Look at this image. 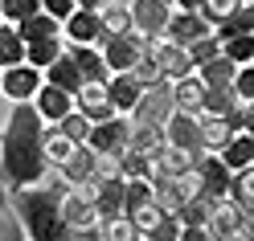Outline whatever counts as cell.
<instances>
[{
  "label": "cell",
  "instance_id": "obj_1",
  "mask_svg": "<svg viewBox=\"0 0 254 241\" xmlns=\"http://www.w3.org/2000/svg\"><path fill=\"white\" fill-rule=\"evenodd\" d=\"M45 123L33 102H8L4 110V180L8 192L41 184L50 172L45 159Z\"/></svg>",
  "mask_w": 254,
  "mask_h": 241
},
{
  "label": "cell",
  "instance_id": "obj_2",
  "mask_svg": "<svg viewBox=\"0 0 254 241\" xmlns=\"http://www.w3.org/2000/svg\"><path fill=\"white\" fill-rule=\"evenodd\" d=\"M8 200L17 204V213H21V221H25V229H29L33 241H66L70 237L66 213H62L66 192H54L45 184H29V188L8 192Z\"/></svg>",
  "mask_w": 254,
  "mask_h": 241
},
{
  "label": "cell",
  "instance_id": "obj_3",
  "mask_svg": "<svg viewBox=\"0 0 254 241\" xmlns=\"http://www.w3.org/2000/svg\"><path fill=\"white\" fill-rule=\"evenodd\" d=\"M99 184H74L62 200V213H66L70 233H90V229H103V217H99V200H94Z\"/></svg>",
  "mask_w": 254,
  "mask_h": 241
},
{
  "label": "cell",
  "instance_id": "obj_4",
  "mask_svg": "<svg viewBox=\"0 0 254 241\" xmlns=\"http://www.w3.org/2000/svg\"><path fill=\"white\" fill-rule=\"evenodd\" d=\"M144 33H103V41H99V49H103V57H107V66H111V74H135V66L144 61Z\"/></svg>",
  "mask_w": 254,
  "mask_h": 241
},
{
  "label": "cell",
  "instance_id": "obj_5",
  "mask_svg": "<svg viewBox=\"0 0 254 241\" xmlns=\"http://www.w3.org/2000/svg\"><path fill=\"white\" fill-rule=\"evenodd\" d=\"M45 86V70L37 66H8L0 74V90H4V102H37V94Z\"/></svg>",
  "mask_w": 254,
  "mask_h": 241
},
{
  "label": "cell",
  "instance_id": "obj_6",
  "mask_svg": "<svg viewBox=\"0 0 254 241\" xmlns=\"http://www.w3.org/2000/svg\"><path fill=\"white\" fill-rule=\"evenodd\" d=\"M172 115H177V94H172V82H160V86H152L144 98H139V106L131 110V123H139V127H164Z\"/></svg>",
  "mask_w": 254,
  "mask_h": 241
},
{
  "label": "cell",
  "instance_id": "obj_7",
  "mask_svg": "<svg viewBox=\"0 0 254 241\" xmlns=\"http://www.w3.org/2000/svg\"><path fill=\"white\" fill-rule=\"evenodd\" d=\"M131 131H135V123L127 119V115H115V119H107V123H94L90 147L99 151V155H127V151H131Z\"/></svg>",
  "mask_w": 254,
  "mask_h": 241
},
{
  "label": "cell",
  "instance_id": "obj_8",
  "mask_svg": "<svg viewBox=\"0 0 254 241\" xmlns=\"http://www.w3.org/2000/svg\"><path fill=\"white\" fill-rule=\"evenodd\" d=\"M217 33V25L205 17V12H185V8H172V21H168V41L172 45H197V41H205V37H213Z\"/></svg>",
  "mask_w": 254,
  "mask_h": 241
},
{
  "label": "cell",
  "instance_id": "obj_9",
  "mask_svg": "<svg viewBox=\"0 0 254 241\" xmlns=\"http://www.w3.org/2000/svg\"><path fill=\"white\" fill-rule=\"evenodd\" d=\"M164 135L172 147H185L193 155H209L205 151V139H201V115H185V110H177L168 123H164Z\"/></svg>",
  "mask_w": 254,
  "mask_h": 241
},
{
  "label": "cell",
  "instance_id": "obj_10",
  "mask_svg": "<svg viewBox=\"0 0 254 241\" xmlns=\"http://www.w3.org/2000/svg\"><path fill=\"white\" fill-rule=\"evenodd\" d=\"M172 8L168 0H135L131 12H135V33L144 37H164L168 33V21H172Z\"/></svg>",
  "mask_w": 254,
  "mask_h": 241
},
{
  "label": "cell",
  "instance_id": "obj_11",
  "mask_svg": "<svg viewBox=\"0 0 254 241\" xmlns=\"http://www.w3.org/2000/svg\"><path fill=\"white\" fill-rule=\"evenodd\" d=\"M74 106L82 110L90 123H107V119H115V115H119V110H115V102H111L107 82H86L82 90L74 94Z\"/></svg>",
  "mask_w": 254,
  "mask_h": 241
},
{
  "label": "cell",
  "instance_id": "obj_12",
  "mask_svg": "<svg viewBox=\"0 0 254 241\" xmlns=\"http://www.w3.org/2000/svg\"><path fill=\"white\" fill-rule=\"evenodd\" d=\"M201 184H205V196L230 200L234 196V168L221 155H205L201 159Z\"/></svg>",
  "mask_w": 254,
  "mask_h": 241
},
{
  "label": "cell",
  "instance_id": "obj_13",
  "mask_svg": "<svg viewBox=\"0 0 254 241\" xmlns=\"http://www.w3.org/2000/svg\"><path fill=\"white\" fill-rule=\"evenodd\" d=\"M94 184H99V180H94ZM94 200H99V217H103V225H107V221L127 217V176L103 180V184H99V192H94Z\"/></svg>",
  "mask_w": 254,
  "mask_h": 241
},
{
  "label": "cell",
  "instance_id": "obj_14",
  "mask_svg": "<svg viewBox=\"0 0 254 241\" xmlns=\"http://www.w3.org/2000/svg\"><path fill=\"white\" fill-rule=\"evenodd\" d=\"M107 33L103 25V12H90V8H78L74 17L66 21V41L70 45H99Z\"/></svg>",
  "mask_w": 254,
  "mask_h": 241
},
{
  "label": "cell",
  "instance_id": "obj_15",
  "mask_svg": "<svg viewBox=\"0 0 254 241\" xmlns=\"http://www.w3.org/2000/svg\"><path fill=\"white\" fill-rule=\"evenodd\" d=\"M37 110H41V119L45 123H50V127H58L62 119H66V115H74V94L70 90H62V86H54V82H45L41 86V94H37V102H33Z\"/></svg>",
  "mask_w": 254,
  "mask_h": 241
},
{
  "label": "cell",
  "instance_id": "obj_16",
  "mask_svg": "<svg viewBox=\"0 0 254 241\" xmlns=\"http://www.w3.org/2000/svg\"><path fill=\"white\" fill-rule=\"evenodd\" d=\"M107 90H111V102H115V110H119V115H127V119H131V110L139 106V98L148 94V86L139 82L135 74H115V78L107 82Z\"/></svg>",
  "mask_w": 254,
  "mask_h": 241
},
{
  "label": "cell",
  "instance_id": "obj_17",
  "mask_svg": "<svg viewBox=\"0 0 254 241\" xmlns=\"http://www.w3.org/2000/svg\"><path fill=\"white\" fill-rule=\"evenodd\" d=\"M172 94H177V110H185V115H205L209 86H205L201 74H189V78H181V82H172Z\"/></svg>",
  "mask_w": 254,
  "mask_h": 241
},
{
  "label": "cell",
  "instance_id": "obj_18",
  "mask_svg": "<svg viewBox=\"0 0 254 241\" xmlns=\"http://www.w3.org/2000/svg\"><path fill=\"white\" fill-rule=\"evenodd\" d=\"M152 200L160 204L164 213L181 217V213H185V204H189L185 188H181V176H164V172H156V180H152Z\"/></svg>",
  "mask_w": 254,
  "mask_h": 241
},
{
  "label": "cell",
  "instance_id": "obj_19",
  "mask_svg": "<svg viewBox=\"0 0 254 241\" xmlns=\"http://www.w3.org/2000/svg\"><path fill=\"white\" fill-rule=\"evenodd\" d=\"M234 123L226 115H201V139H205V151L209 155H221L234 143Z\"/></svg>",
  "mask_w": 254,
  "mask_h": 241
},
{
  "label": "cell",
  "instance_id": "obj_20",
  "mask_svg": "<svg viewBox=\"0 0 254 241\" xmlns=\"http://www.w3.org/2000/svg\"><path fill=\"white\" fill-rule=\"evenodd\" d=\"M201 159L205 155H193V151H185V147L164 143V147L156 151V172H164V176H189V172L201 168Z\"/></svg>",
  "mask_w": 254,
  "mask_h": 241
},
{
  "label": "cell",
  "instance_id": "obj_21",
  "mask_svg": "<svg viewBox=\"0 0 254 241\" xmlns=\"http://www.w3.org/2000/svg\"><path fill=\"white\" fill-rule=\"evenodd\" d=\"M70 57L82 66V74H86V82H111V66H107V57H103V49L99 45H70Z\"/></svg>",
  "mask_w": 254,
  "mask_h": 241
},
{
  "label": "cell",
  "instance_id": "obj_22",
  "mask_svg": "<svg viewBox=\"0 0 254 241\" xmlns=\"http://www.w3.org/2000/svg\"><path fill=\"white\" fill-rule=\"evenodd\" d=\"M45 82H54V86H62V90H70V94H78L86 86V74H82V66L70 57V49H66V57H58L50 70H45Z\"/></svg>",
  "mask_w": 254,
  "mask_h": 241
},
{
  "label": "cell",
  "instance_id": "obj_23",
  "mask_svg": "<svg viewBox=\"0 0 254 241\" xmlns=\"http://www.w3.org/2000/svg\"><path fill=\"white\" fill-rule=\"evenodd\" d=\"M94 172H99V151H94L90 143H82V147L70 155V164L62 168V176L70 180V188H74V184H90Z\"/></svg>",
  "mask_w": 254,
  "mask_h": 241
},
{
  "label": "cell",
  "instance_id": "obj_24",
  "mask_svg": "<svg viewBox=\"0 0 254 241\" xmlns=\"http://www.w3.org/2000/svg\"><path fill=\"white\" fill-rule=\"evenodd\" d=\"M29 61V41L21 37L17 25H0V66H25Z\"/></svg>",
  "mask_w": 254,
  "mask_h": 241
},
{
  "label": "cell",
  "instance_id": "obj_25",
  "mask_svg": "<svg viewBox=\"0 0 254 241\" xmlns=\"http://www.w3.org/2000/svg\"><path fill=\"white\" fill-rule=\"evenodd\" d=\"M78 147H82V143H74L62 127H45V159H50V168H66Z\"/></svg>",
  "mask_w": 254,
  "mask_h": 241
},
{
  "label": "cell",
  "instance_id": "obj_26",
  "mask_svg": "<svg viewBox=\"0 0 254 241\" xmlns=\"http://www.w3.org/2000/svg\"><path fill=\"white\" fill-rule=\"evenodd\" d=\"M238 70H242V66H238L234 57H226V53H221L217 61L201 66L197 74L205 78V86H213V90H234V82H238Z\"/></svg>",
  "mask_w": 254,
  "mask_h": 241
},
{
  "label": "cell",
  "instance_id": "obj_27",
  "mask_svg": "<svg viewBox=\"0 0 254 241\" xmlns=\"http://www.w3.org/2000/svg\"><path fill=\"white\" fill-rule=\"evenodd\" d=\"M66 49H70V41H66V37L29 41V66H37V70H50L58 57H66Z\"/></svg>",
  "mask_w": 254,
  "mask_h": 241
},
{
  "label": "cell",
  "instance_id": "obj_28",
  "mask_svg": "<svg viewBox=\"0 0 254 241\" xmlns=\"http://www.w3.org/2000/svg\"><path fill=\"white\" fill-rule=\"evenodd\" d=\"M21 29V37L25 41H45V37H66V21H58V17H50V12H37V17H29L25 25H17Z\"/></svg>",
  "mask_w": 254,
  "mask_h": 241
},
{
  "label": "cell",
  "instance_id": "obj_29",
  "mask_svg": "<svg viewBox=\"0 0 254 241\" xmlns=\"http://www.w3.org/2000/svg\"><path fill=\"white\" fill-rule=\"evenodd\" d=\"M246 33H254V0H246L230 21L217 25V37H221V41H234V37H246Z\"/></svg>",
  "mask_w": 254,
  "mask_h": 241
},
{
  "label": "cell",
  "instance_id": "obj_30",
  "mask_svg": "<svg viewBox=\"0 0 254 241\" xmlns=\"http://www.w3.org/2000/svg\"><path fill=\"white\" fill-rule=\"evenodd\" d=\"M103 25H107V33H135V12L131 4H123V0H111V4L103 8Z\"/></svg>",
  "mask_w": 254,
  "mask_h": 241
},
{
  "label": "cell",
  "instance_id": "obj_31",
  "mask_svg": "<svg viewBox=\"0 0 254 241\" xmlns=\"http://www.w3.org/2000/svg\"><path fill=\"white\" fill-rule=\"evenodd\" d=\"M221 159L234 168V172H242V168H254V135L242 131V135H234V143L226 151H221Z\"/></svg>",
  "mask_w": 254,
  "mask_h": 241
},
{
  "label": "cell",
  "instance_id": "obj_32",
  "mask_svg": "<svg viewBox=\"0 0 254 241\" xmlns=\"http://www.w3.org/2000/svg\"><path fill=\"white\" fill-rule=\"evenodd\" d=\"M37 12H45V0H0V21L4 25H25Z\"/></svg>",
  "mask_w": 254,
  "mask_h": 241
},
{
  "label": "cell",
  "instance_id": "obj_33",
  "mask_svg": "<svg viewBox=\"0 0 254 241\" xmlns=\"http://www.w3.org/2000/svg\"><path fill=\"white\" fill-rule=\"evenodd\" d=\"M164 143H168L164 127H139V123H135V131H131V151L152 155V159H156V151H160Z\"/></svg>",
  "mask_w": 254,
  "mask_h": 241
},
{
  "label": "cell",
  "instance_id": "obj_34",
  "mask_svg": "<svg viewBox=\"0 0 254 241\" xmlns=\"http://www.w3.org/2000/svg\"><path fill=\"white\" fill-rule=\"evenodd\" d=\"M217 204H221V200H213V196H205V192H201V196H193V200L185 204L181 221H185V225H209L213 213H217Z\"/></svg>",
  "mask_w": 254,
  "mask_h": 241
},
{
  "label": "cell",
  "instance_id": "obj_35",
  "mask_svg": "<svg viewBox=\"0 0 254 241\" xmlns=\"http://www.w3.org/2000/svg\"><path fill=\"white\" fill-rule=\"evenodd\" d=\"M123 176L127 180H156V159L139 155V151H127L123 155Z\"/></svg>",
  "mask_w": 254,
  "mask_h": 241
},
{
  "label": "cell",
  "instance_id": "obj_36",
  "mask_svg": "<svg viewBox=\"0 0 254 241\" xmlns=\"http://www.w3.org/2000/svg\"><path fill=\"white\" fill-rule=\"evenodd\" d=\"M164 217H172V213H164V208L156 204V200H148V204H139L135 213H131V221H135V229L144 233V237H152V233H156V225H160Z\"/></svg>",
  "mask_w": 254,
  "mask_h": 241
},
{
  "label": "cell",
  "instance_id": "obj_37",
  "mask_svg": "<svg viewBox=\"0 0 254 241\" xmlns=\"http://www.w3.org/2000/svg\"><path fill=\"white\" fill-rule=\"evenodd\" d=\"M221 53H226V57H234L238 66H254V33L234 37V41H221Z\"/></svg>",
  "mask_w": 254,
  "mask_h": 241
},
{
  "label": "cell",
  "instance_id": "obj_38",
  "mask_svg": "<svg viewBox=\"0 0 254 241\" xmlns=\"http://www.w3.org/2000/svg\"><path fill=\"white\" fill-rule=\"evenodd\" d=\"M58 127H62V131H66V135H70L74 143H90V135H94V123H90V119L82 115V110H74V115H66V119H62Z\"/></svg>",
  "mask_w": 254,
  "mask_h": 241
},
{
  "label": "cell",
  "instance_id": "obj_39",
  "mask_svg": "<svg viewBox=\"0 0 254 241\" xmlns=\"http://www.w3.org/2000/svg\"><path fill=\"white\" fill-rule=\"evenodd\" d=\"M103 241H144V233L135 229L131 217H119V221H107L103 225Z\"/></svg>",
  "mask_w": 254,
  "mask_h": 241
},
{
  "label": "cell",
  "instance_id": "obj_40",
  "mask_svg": "<svg viewBox=\"0 0 254 241\" xmlns=\"http://www.w3.org/2000/svg\"><path fill=\"white\" fill-rule=\"evenodd\" d=\"M189 57H193L197 70L209 66V61H217V57H221V37L213 33V37H205V41H197V45H189Z\"/></svg>",
  "mask_w": 254,
  "mask_h": 241
},
{
  "label": "cell",
  "instance_id": "obj_41",
  "mask_svg": "<svg viewBox=\"0 0 254 241\" xmlns=\"http://www.w3.org/2000/svg\"><path fill=\"white\" fill-rule=\"evenodd\" d=\"M230 200H238L242 208H250V204H254V168L234 172V196H230Z\"/></svg>",
  "mask_w": 254,
  "mask_h": 241
},
{
  "label": "cell",
  "instance_id": "obj_42",
  "mask_svg": "<svg viewBox=\"0 0 254 241\" xmlns=\"http://www.w3.org/2000/svg\"><path fill=\"white\" fill-rule=\"evenodd\" d=\"M234 106H242L234 90H213V86H209V98H205V115H230Z\"/></svg>",
  "mask_w": 254,
  "mask_h": 241
},
{
  "label": "cell",
  "instance_id": "obj_43",
  "mask_svg": "<svg viewBox=\"0 0 254 241\" xmlns=\"http://www.w3.org/2000/svg\"><path fill=\"white\" fill-rule=\"evenodd\" d=\"M4 241H33L29 237V229H25V221H21V213H17V204H4Z\"/></svg>",
  "mask_w": 254,
  "mask_h": 241
},
{
  "label": "cell",
  "instance_id": "obj_44",
  "mask_svg": "<svg viewBox=\"0 0 254 241\" xmlns=\"http://www.w3.org/2000/svg\"><path fill=\"white\" fill-rule=\"evenodd\" d=\"M242 4H246V0H205V8H201V12H205L213 25H221V21H230Z\"/></svg>",
  "mask_w": 254,
  "mask_h": 241
},
{
  "label": "cell",
  "instance_id": "obj_45",
  "mask_svg": "<svg viewBox=\"0 0 254 241\" xmlns=\"http://www.w3.org/2000/svg\"><path fill=\"white\" fill-rule=\"evenodd\" d=\"M152 200V180H127V217Z\"/></svg>",
  "mask_w": 254,
  "mask_h": 241
},
{
  "label": "cell",
  "instance_id": "obj_46",
  "mask_svg": "<svg viewBox=\"0 0 254 241\" xmlns=\"http://www.w3.org/2000/svg\"><path fill=\"white\" fill-rule=\"evenodd\" d=\"M234 94H238V102H242V106H254V66H242V70H238Z\"/></svg>",
  "mask_w": 254,
  "mask_h": 241
},
{
  "label": "cell",
  "instance_id": "obj_47",
  "mask_svg": "<svg viewBox=\"0 0 254 241\" xmlns=\"http://www.w3.org/2000/svg\"><path fill=\"white\" fill-rule=\"evenodd\" d=\"M135 78H139V82H144L148 90H152V86H160V82H168L156 57H144V61H139V66H135Z\"/></svg>",
  "mask_w": 254,
  "mask_h": 241
},
{
  "label": "cell",
  "instance_id": "obj_48",
  "mask_svg": "<svg viewBox=\"0 0 254 241\" xmlns=\"http://www.w3.org/2000/svg\"><path fill=\"white\" fill-rule=\"evenodd\" d=\"M45 12L58 21H70L74 12H78V0H45Z\"/></svg>",
  "mask_w": 254,
  "mask_h": 241
},
{
  "label": "cell",
  "instance_id": "obj_49",
  "mask_svg": "<svg viewBox=\"0 0 254 241\" xmlns=\"http://www.w3.org/2000/svg\"><path fill=\"white\" fill-rule=\"evenodd\" d=\"M181 241H217L209 225H185V237Z\"/></svg>",
  "mask_w": 254,
  "mask_h": 241
},
{
  "label": "cell",
  "instance_id": "obj_50",
  "mask_svg": "<svg viewBox=\"0 0 254 241\" xmlns=\"http://www.w3.org/2000/svg\"><path fill=\"white\" fill-rule=\"evenodd\" d=\"M111 0H78V8H90V12H103Z\"/></svg>",
  "mask_w": 254,
  "mask_h": 241
},
{
  "label": "cell",
  "instance_id": "obj_51",
  "mask_svg": "<svg viewBox=\"0 0 254 241\" xmlns=\"http://www.w3.org/2000/svg\"><path fill=\"white\" fill-rule=\"evenodd\" d=\"M177 8H185V12H201L205 0H177Z\"/></svg>",
  "mask_w": 254,
  "mask_h": 241
},
{
  "label": "cell",
  "instance_id": "obj_52",
  "mask_svg": "<svg viewBox=\"0 0 254 241\" xmlns=\"http://www.w3.org/2000/svg\"><path fill=\"white\" fill-rule=\"evenodd\" d=\"M230 241H254V233H250V229H242V233H234Z\"/></svg>",
  "mask_w": 254,
  "mask_h": 241
},
{
  "label": "cell",
  "instance_id": "obj_53",
  "mask_svg": "<svg viewBox=\"0 0 254 241\" xmlns=\"http://www.w3.org/2000/svg\"><path fill=\"white\" fill-rule=\"evenodd\" d=\"M246 229H250V233H254V204H250V208H246Z\"/></svg>",
  "mask_w": 254,
  "mask_h": 241
},
{
  "label": "cell",
  "instance_id": "obj_54",
  "mask_svg": "<svg viewBox=\"0 0 254 241\" xmlns=\"http://www.w3.org/2000/svg\"><path fill=\"white\" fill-rule=\"evenodd\" d=\"M123 4H135V0H123Z\"/></svg>",
  "mask_w": 254,
  "mask_h": 241
},
{
  "label": "cell",
  "instance_id": "obj_55",
  "mask_svg": "<svg viewBox=\"0 0 254 241\" xmlns=\"http://www.w3.org/2000/svg\"><path fill=\"white\" fill-rule=\"evenodd\" d=\"M66 241H74V233H70V237H66Z\"/></svg>",
  "mask_w": 254,
  "mask_h": 241
},
{
  "label": "cell",
  "instance_id": "obj_56",
  "mask_svg": "<svg viewBox=\"0 0 254 241\" xmlns=\"http://www.w3.org/2000/svg\"><path fill=\"white\" fill-rule=\"evenodd\" d=\"M168 4H177V0H168Z\"/></svg>",
  "mask_w": 254,
  "mask_h": 241
}]
</instances>
